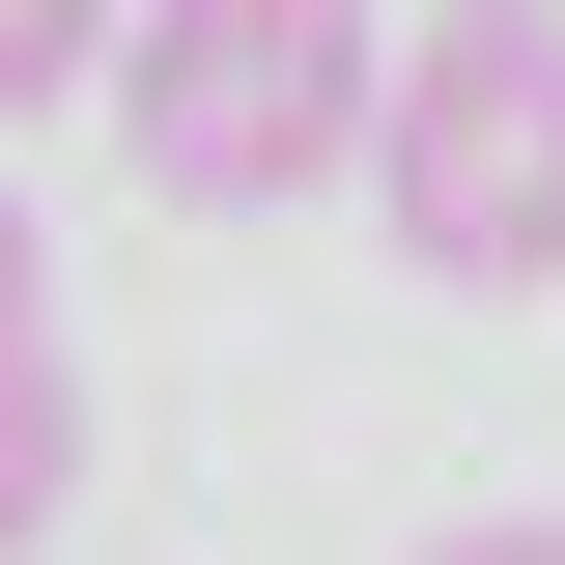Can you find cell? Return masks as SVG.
Masks as SVG:
<instances>
[{
    "label": "cell",
    "mask_w": 565,
    "mask_h": 565,
    "mask_svg": "<svg viewBox=\"0 0 565 565\" xmlns=\"http://www.w3.org/2000/svg\"><path fill=\"white\" fill-rule=\"evenodd\" d=\"M367 141H396L367 0H141L114 29V170L170 226H282V199H340Z\"/></svg>",
    "instance_id": "6da1fadb"
},
{
    "label": "cell",
    "mask_w": 565,
    "mask_h": 565,
    "mask_svg": "<svg viewBox=\"0 0 565 565\" xmlns=\"http://www.w3.org/2000/svg\"><path fill=\"white\" fill-rule=\"evenodd\" d=\"M367 170H396L424 282H565V29H424Z\"/></svg>",
    "instance_id": "7a4b0ae2"
},
{
    "label": "cell",
    "mask_w": 565,
    "mask_h": 565,
    "mask_svg": "<svg viewBox=\"0 0 565 565\" xmlns=\"http://www.w3.org/2000/svg\"><path fill=\"white\" fill-rule=\"evenodd\" d=\"M0 509H85V340L0 311Z\"/></svg>",
    "instance_id": "3957f363"
},
{
    "label": "cell",
    "mask_w": 565,
    "mask_h": 565,
    "mask_svg": "<svg viewBox=\"0 0 565 565\" xmlns=\"http://www.w3.org/2000/svg\"><path fill=\"white\" fill-rule=\"evenodd\" d=\"M114 29L141 0H0V85H114Z\"/></svg>",
    "instance_id": "277c9868"
},
{
    "label": "cell",
    "mask_w": 565,
    "mask_h": 565,
    "mask_svg": "<svg viewBox=\"0 0 565 565\" xmlns=\"http://www.w3.org/2000/svg\"><path fill=\"white\" fill-rule=\"evenodd\" d=\"M424 565H565V537H537V509H481V537H424Z\"/></svg>",
    "instance_id": "5b68a950"
},
{
    "label": "cell",
    "mask_w": 565,
    "mask_h": 565,
    "mask_svg": "<svg viewBox=\"0 0 565 565\" xmlns=\"http://www.w3.org/2000/svg\"><path fill=\"white\" fill-rule=\"evenodd\" d=\"M424 29H565V0H424Z\"/></svg>",
    "instance_id": "8992f818"
}]
</instances>
